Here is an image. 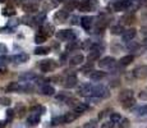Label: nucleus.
I'll list each match as a JSON object with an SVG mask.
<instances>
[{
    "instance_id": "obj_29",
    "label": "nucleus",
    "mask_w": 147,
    "mask_h": 128,
    "mask_svg": "<svg viewBox=\"0 0 147 128\" xmlns=\"http://www.w3.org/2000/svg\"><path fill=\"white\" fill-rule=\"evenodd\" d=\"M49 53V49L47 47H42V46H38L35 49V54H37V55H45V54Z\"/></svg>"
},
{
    "instance_id": "obj_39",
    "label": "nucleus",
    "mask_w": 147,
    "mask_h": 128,
    "mask_svg": "<svg viewBox=\"0 0 147 128\" xmlns=\"http://www.w3.org/2000/svg\"><path fill=\"white\" fill-rule=\"evenodd\" d=\"M13 116H14V110H12V109L7 110V121H12Z\"/></svg>"
},
{
    "instance_id": "obj_16",
    "label": "nucleus",
    "mask_w": 147,
    "mask_h": 128,
    "mask_svg": "<svg viewBox=\"0 0 147 128\" xmlns=\"http://www.w3.org/2000/svg\"><path fill=\"white\" fill-rule=\"evenodd\" d=\"M92 22H94V18H92V17H82L81 18V26L84 28V30H90L92 26Z\"/></svg>"
},
{
    "instance_id": "obj_7",
    "label": "nucleus",
    "mask_w": 147,
    "mask_h": 128,
    "mask_svg": "<svg viewBox=\"0 0 147 128\" xmlns=\"http://www.w3.org/2000/svg\"><path fill=\"white\" fill-rule=\"evenodd\" d=\"M133 76L137 78H147V65H141L133 70Z\"/></svg>"
},
{
    "instance_id": "obj_6",
    "label": "nucleus",
    "mask_w": 147,
    "mask_h": 128,
    "mask_svg": "<svg viewBox=\"0 0 147 128\" xmlns=\"http://www.w3.org/2000/svg\"><path fill=\"white\" fill-rule=\"evenodd\" d=\"M40 114H37V113H31L30 115H28L27 118V124L30 127H35L37 126L38 123H40Z\"/></svg>"
},
{
    "instance_id": "obj_36",
    "label": "nucleus",
    "mask_w": 147,
    "mask_h": 128,
    "mask_svg": "<svg viewBox=\"0 0 147 128\" xmlns=\"http://www.w3.org/2000/svg\"><path fill=\"white\" fill-rule=\"evenodd\" d=\"M100 128H114V123L111 121H107V122H104L100 126Z\"/></svg>"
},
{
    "instance_id": "obj_27",
    "label": "nucleus",
    "mask_w": 147,
    "mask_h": 128,
    "mask_svg": "<svg viewBox=\"0 0 147 128\" xmlns=\"http://www.w3.org/2000/svg\"><path fill=\"white\" fill-rule=\"evenodd\" d=\"M121 119H123V118H121V115L118 114V113H113V114L110 115V121H111L114 124L115 123H120Z\"/></svg>"
},
{
    "instance_id": "obj_4",
    "label": "nucleus",
    "mask_w": 147,
    "mask_h": 128,
    "mask_svg": "<svg viewBox=\"0 0 147 128\" xmlns=\"http://www.w3.org/2000/svg\"><path fill=\"white\" fill-rule=\"evenodd\" d=\"M115 63L117 62H115V59L113 56H105V58H102L98 62V65L102 69H111L113 67H115Z\"/></svg>"
},
{
    "instance_id": "obj_20",
    "label": "nucleus",
    "mask_w": 147,
    "mask_h": 128,
    "mask_svg": "<svg viewBox=\"0 0 147 128\" xmlns=\"http://www.w3.org/2000/svg\"><path fill=\"white\" fill-rule=\"evenodd\" d=\"M101 55V51H97V50H90L88 55H87V59H88V62H96L98 58H100Z\"/></svg>"
},
{
    "instance_id": "obj_42",
    "label": "nucleus",
    "mask_w": 147,
    "mask_h": 128,
    "mask_svg": "<svg viewBox=\"0 0 147 128\" xmlns=\"http://www.w3.org/2000/svg\"><path fill=\"white\" fill-rule=\"evenodd\" d=\"M140 99H142V100H147V89L143 90L142 92L140 93Z\"/></svg>"
},
{
    "instance_id": "obj_46",
    "label": "nucleus",
    "mask_w": 147,
    "mask_h": 128,
    "mask_svg": "<svg viewBox=\"0 0 147 128\" xmlns=\"http://www.w3.org/2000/svg\"><path fill=\"white\" fill-rule=\"evenodd\" d=\"M55 1H58V3H63V1H65V0H55Z\"/></svg>"
},
{
    "instance_id": "obj_21",
    "label": "nucleus",
    "mask_w": 147,
    "mask_h": 128,
    "mask_svg": "<svg viewBox=\"0 0 147 128\" xmlns=\"http://www.w3.org/2000/svg\"><path fill=\"white\" fill-rule=\"evenodd\" d=\"M87 109H88V105L84 104V102H80V104H77L74 106V113H77L80 115V114H83Z\"/></svg>"
},
{
    "instance_id": "obj_24",
    "label": "nucleus",
    "mask_w": 147,
    "mask_h": 128,
    "mask_svg": "<svg viewBox=\"0 0 147 128\" xmlns=\"http://www.w3.org/2000/svg\"><path fill=\"white\" fill-rule=\"evenodd\" d=\"M83 59H84V56L82 55V54H77V55H74L72 59H70V64H73V65H80V64H82Z\"/></svg>"
},
{
    "instance_id": "obj_13",
    "label": "nucleus",
    "mask_w": 147,
    "mask_h": 128,
    "mask_svg": "<svg viewBox=\"0 0 147 128\" xmlns=\"http://www.w3.org/2000/svg\"><path fill=\"white\" fill-rule=\"evenodd\" d=\"M74 86H77V77L76 76H68L64 81V87L65 89H73Z\"/></svg>"
},
{
    "instance_id": "obj_18",
    "label": "nucleus",
    "mask_w": 147,
    "mask_h": 128,
    "mask_svg": "<svg viewBox=\"0 0 147 128\" xmlns=\"http://www.w3.org/2000/svg\"><path fill=\"white\" fill-rule=\"evenodd\" d=\"M40 91L42 95H46V96H51L55 93V89H54L53 86H50V85H44L40 89Z\"/></svg>"
},
{
    "instance_id": "obj_45",
    "label": "nucleus",
    "mask_w": 147,
    "mask_h": 128,
    "mask_svg": "<svg viewBox=\"0 0 147 128\" xmlns=\"http://www.w3.org/2000/svg\"><path fill=\"white\" fill-rule=\"evenodd\" d=\"M5 124H7V122L0 121V128H4V127H5Z\"/></svg>"
},
{
    "instance_id": "obj_38",
    "label": "nucleus",
    "mask_w": 147,
    "mask_h": 128,
    "mask_svg": "<svg viewBox=\"0 0 147 128\" xmlns=\"http://www.w3.org/2000/svg\"><path fill=\"white\" fill-rule=\"evenodd\" d=\"M129 126V121L128 119H121V122L119 123V127L120 128H127Z\"/></svg>"
},
{
    "instance_id": "obj_43",
    "label": "nucleus",
    "mask_w": 147,
    "mask_h": 128,
    "mask_svg": "<svg viewBox=\"0 0 147 128\" xmlns=\"http://www.w3.org/2000/svg\"><path fill=\"white\" fill-rule=\"evenodd\" d=\"M7 46H5L4 44H0V54H5L7 53Z\"/></svg>"
},
{
    "instance_id": "obj_28",
    "label": "nucleus",
    "mask_w": 147,
    "mask_h": 128,
    "mask_svg": "<svg viewBox=\"0 0 147 128\" xmlns=\"http://www.w3.org/2000/svg\"><path fill=\"white\" fill-rule=\"evenodd\" d=\"M35 41H36V44H42V42L46 41V36L42 32H38L37 35L35 36Z\"/></svg>"
},
{
    "instance_id": "obj_9",
    "label": "nucleus",
    "mask_w": 147,
    "mask_h": 128,
    "mask_svg": "<svg viewBox=\"0 0 147 128\" xmlns=\"http://www.w3.org/2000/svg\"><path fill=\"white\" fill-rule=\"evenodd\" d=\"M136 33H137V31H136L134 28L125 30V31H124V33H123V41H125V42L133 41V39L136 37Z\"/></svg>"
},
{
    "instance_id": "obj_5",
    "label": "nucleus",
    "mask_w": 147,
    "mask_h": 128,
    "mask_svg": "<svg viewBox=\"0 0 147 128\" xmlns=\"http://www.w3.org/2000/svg\"><path fill=\"white\" fill-rule=\"evenodd\" d=\"M92 90H94V86H92L91 83H82L81 86L78 87V95L90 98V96L92 95Z\"/></svg>"
},
{
    "instance_id": "obj_47",
    "label": "nucleus",
    "mask_w": 147,
    "mask_h": 128,
    "mask_svg": "<svg viewBox=\"0 0 147 128\" xmlns=\"http://www.w3.org/2000/svg\"><path fill=\"white\" fill-rule=\"evenodd\" d=\"M3 72V69H1V68H0V73H1Z\"/></svg>"
},
{
    "instance_id": "obj_26",
    "label": "nucleus",
    "mask_w": 147,
    "mask_h": 128,
    "mask_svg": "<svg viewBox=\"0 0 147 128\" xmlns=\"http://www.w3.org/2000/svg\"><path fill=\"white\" fill-rule=\"evenodd\" d=\"M133 55H125V56H123V58L120 59V64L121 65H128V64H131L132 62H133Z\"/></svg>"
},
{
    "instance_id": "obj_30",
    "label": "nucleus",
    "mask_w": 147,
    "mask_h": 128,
    "mask_svg": "<svg viewBox=\"0 0 147 128\" xmlns=\"http://www.w3.org/2000/svg\"><path fill=\"white\" fill-rule=\"evenodd\" d=\"M96 127H97V121L96 119H91V121L86 122L83 126V128H96Z\"/></svg>"
},
{
    "instance_id": "obj_3",
    "label": "nucleus",
    "mask_w": 147,
    "mask_h": 128,
    "mask_svg": "<svg viewBox=\"0 0 147 128\" xmlns=\"http://www.w3.org/2000/svg\"><path fill=\"white\" fill-rule=\"evenodd\" d=\"M132 7V0H117L113 4V9L115 12H121V10H127L131 9Z\"/></svg>"
},
{
    "instance_id": "obj_40",
    "label": "nucleus",
    "mask_w": 147,
    "mask_h": 128,
    "mask_svg": "<svg viewBox=\"0 0 147 128\" xmlns=\"http://www.w3.org/2000/svg\"><path fill=\"white\" fill-rule=\"evenodd\" d=\"M44 19H45V14H40L38 17H36L35 18V22L36 23H38V24H41L42 22H44Z\"/></svg>"
},
{
    "instance_id": "obj_34",
    "label": "nucleus",
    "mask_w": 147,
    "mask_h": 128,
    "mask_svg": "<svg viewBox=\"0 0 147 128\" xmlns=\"http://www.w3.org/2000/svg\"><path fill=\"white\" fill-rule=\"evenodd\" d=\"M121 105H123V108L128 109V108H131V106H133L134 105V99H131V100H127V101L121 102Z\"/></svg>"
},
{
    "instance_id": "obj_2",
    "label": "nucleus",
    "mask_w": 147,
    "mask_h": 128,
    "mask_svg": "<svg viewBox=\"0 0 147 128\" xmlns=\"http://www.w3.org/2000/svg\"><path fill=\"white\" fill-rule=\"evenodd\" d=\"M56 37L60 41H69L73 42L76 40V33L72 30H60L56 33Z\"/></svg>"
},
{
    "instance_id": "obj_35",
    "label": "nucleus",
    "mask_w": 147,
    "mask_h": 128,
    "mask_svg": "<svg viewBox=\"0 0 147 128\" xmlns=\"http://www.w3.org/2000/svg\"><path fill=\"white\" fill-rule=\"evenodd\" d=\"M123 21H124V23H127V24H129V23H132V22H134V16L133 14H128V16H125L123 18Z\"/></svg>"
},
{
    "instance_id": "obj_48",
    "label": "nucleus",
    "mask_w": 147,
    "mask_h": 128,
    "mask_svg": "<svg viewBox=\"0 0 147 128\" xmlns=\"http://www.w3.org/2000/svg\"><path fill=\"white\" fill-rule=\"evenodd\" d=\"M3 1H4V0H0V3H3Z\"/></svg>"
},
{
    "instance_id": "obj_44",
    "label": "nucleus",
    "mask_w": 147,
    "mask_h": 128,
    "mask_svg": "<svg viewBox=\"0 0 147 128\" xmlns=\"http://www.w3.org/2000/svg\"><path fill=\"white\" fill-rule=\"evenodd\" d=\"M0 101H1V104H4V105H9L10 104L9 99H0Z\"/></svg>"
},
{
    "instance_id": "obj_14",
    "label": "nucleus",
    "mask_w": 147,
    "mask_h": 128,
    "mask_svg": "<svg viewBox=\"0 0 147 128\" xmlns=\"http://www.w3.org/2000/svg\"><path fill=\"white\" fill-rule=\"evenodd\" d=\"M92 8H94V5L90 1H81L77 4V9L80 12H90V10H92Z\"/></svg>"
},
{
    "instance_id": "obj_37",
    "label": "nucleus",
    "mask_w": 147,
    "mask_h": 128,
    "mask_svg": "<svg viewBox=\"0 0 147 128\" xmlns=\"http://www.w3.org/2000/svg\"><path fill=\"white\" fill-rule=\"evenodd\" d=\"M3 14H4V16H14V14H16V10H13L12 8H9V9L5 8V9L3 10Z\"/></svg>"
},
{
    "instance_id": "obj_25",
    "label": "nucleus",
    "mask_w": 147,
    "mask_h": 128,
    "mask_svg": "<svg viewBox=\"0 0 147 128\" xmlns=\"http://www.w3.org/2000/svg\"><path fill=\"white\" fill-rule=\"evenodd\" d=\"M111 33H114V35H120V33H124L123 26H121V24L113 26V27H111Z\"/></svg>"
},
{
    "instance_id": "obj_31",
    "label": "nucleus",
    "mask_w": 147,
    "mask_h": 128,
    "mask_svg": "<svg viewBox=\"0 0 147 128\" xmlns=\"http://www.w3.org/2000/svg\"><path fill=\"white\" fill-rule=\"evenodd\" d=\"M51 124L53 126H58V124H64V119H63V115L60 116H55V118L51 121Z\"/></svg>"
},
{
    "instance_id": "obj_11",
    "label": "nucleus",
    "mask_w": 147,
    "mask_h": 128,
    "mask_svg": "<svg viewBox=\"0 0 147 128\" xmlns=\"http://www.w3.org/2000/svg\"><path fill=\"white\" fill-rule=\"evenodd\" d=\"M37 78H38L37 74H35V73H26V74H22L19 77V79L23 81L24 83H32V82H35Z\"/></svg>"
},
{
    "instance_id": "obj_12",
    "label": "nucleus",
    "mask_w": 147,
    "mask_h": 128,
    "mask_svg": "<svg viewBox=\"0 0 147 128\" xmlns=\"http://www.w3.org/2000/svg\"><path fill=\"white\" fill-rule=\"evenodd\" d=\"M131 99H134L133 98V91H132V90H123L119 93V100H120V102H124V101H127V100H131Z\"/></svg>"
},
{
    "instance_id": "obj_15",
    "label": "nucleus",
    "mask_w": 147,
    "mask_h": 128,
    "mask_svg": "<svg viewBox=\"0 0 147 128\" xmlns=\"http://www.w3.org/2000/svg\"><path fill=\"white\" fill-rule=\"evenodd\" d=\"M10 60H13L14 63H26L28 60V55L24 53H19V54H17V55H13L12 58H10Z\"/></svg>"
},
{
    "instance_id": "obj_8",
    "label": "nucleus",
    "mask_w": 147,
    "mask_h": 128,
    "mask_svg": "<svg viewBox=\"0 0 147 128\" xmlns=\"http://www.w3.org/2000/svg\"><path fill=\"white\" fill-rule=\"evenodd\" d=\"M55 68V63L54 60H42L40 63V69L42 72H50Z\"/></svg>"
},
{
    "instance_id": "obj_1",
    "label": "nucleus",
    "mask_w": 147,
    "mask_h": 128,
    "mask_svg": "<svg viewBox=\"0 0 147 128\" xmlns=\"http://www.w3.org/2000/svg\"><path fill=\"white\" fill-rule=\"evenodd\" d=\"M109 95H110V91L106 86H104V85H97V86H94L91 96H94L96 99H105V98H109Z\"/></svg>"
},
{
    "instance_id": "obj_41",
    "label": "nucleus",
    "mask_w": 147,
    "mask_h": 128,
    "mask_svg": "<svg viewBox=\"0 0 147 128\" xmlns=\"http://www.w3.org/2000/svg\"><path fill=\"white\" fill-rule=\"evenodd\" d=\"M9 60H10V58H7V56H1V55H0V64H1V65L7 64Z\"/></svg>"
},
{
    "instance_id": "obj_17",
    "label": "nucleus",
    "mask_w": 147,
    "mask_h": 128,
    "mask_svg": "<svg viewBox=\"0 0 147 128\" xmlns=\"http://www.w3.org/2000/svg\"><path fill=\"white\" fill-rule=\"evenodd\" d=\"M105 77V72H101V70H91L90 73V78L92 81H100Z\"/></svg>"
},
{
    "instance_id": "obj_33",
    "label": "nucleus",
    "mask_w": 147,
    "mask_h": 128,
    "mask_svg": "<svg viewBox=\"0 0 147 128\" xmlns=\"http://www.w3.org/2000/svg\"><path fill=\"white\" fill-rule=\"evenodd\" d=\"M137 114L138 115H147V105H143V106L138 108V109H137Z\"/></svg>"
},
{
    "instance_id": "obj_19",
    "label": "nucleus",
    "mask_w": 147,
    "mask_h": 128,
    "mask_svg": "<svg viewBox=\"0 0 147 128\" xmlns=\"http://www.w3.org/2000/svg\"><path fill=\"white\" fill-rule=\"evenodd\" d=\"M23 10L24 12H28V13L37 12L38 10V4H36V3H28V4H24L23 5Z\"/></svg>"
},
{
    "instance_id": "obj_22",
    "label": "nucleus",
    "mask_w": 147,
    "mask_h": 128,
    "mask_svg": "<svg viewBox=\"0 0 147 128\" xmlns=\"http://www.w3.org/2000/svg\"><path fill=\"white\" fill-rule=\"evenodd\" d=\"M78 114L77 113H67V114L63 115V119H64V123H72L73 121L77 119Z\"/></svg>"
},
{
    "instance_id": "obj_23",
    "label": "nucleus",
    "mask_w": 147,
    "mask_h": 128,
    "mask_svg": "<svg viewBox=\"0 0 147 128\" xmlns=\"http://www.w3.org/2000/svg\"><path fill=\"white\" fill-rule=\"evenodd\" d=\"M40 32L44 33L46 37H47V36H51L53 33H54V27H53L51 24H45L44 27L40 30Z\"/></svg>"
},
{
    "instance_id": "obj_32",
    "label": "nucleus",
    "mask_w": 147,
    "mask_h": 128,
    "mask_svg": "<svg viewBox=\"0 0 147 128\" xmlns=\"http://www.w3.org/2000/svg\"><path fill=\"white\" fill-rule=\"evenodd\" d=\"M127 47H128V50L134 51V50H137L138 47H140V44H138V42H136V41H131V42H128Z\"/></svg>"
},
{
    "instance_id": "obj_10",
    "label": "nucleus",
    "mask_w": 147,
    "mask_h": 128,
    "mask_svg": "<svg viewBox=\"0 0 147 128\" xmlns=\"http://www.w3.org/2000/svg\"><path fill=\"white\" fill-rule=\"evenodd\" d=\"M68 17H69V13H68L65 9H63V10H59V12H56L54 18H55L56 22H59V23H63V22H65L67 19H68Z\"/></svg>"
}]
</instances>
